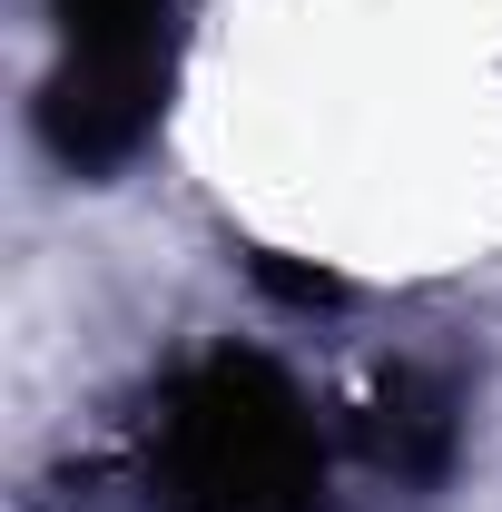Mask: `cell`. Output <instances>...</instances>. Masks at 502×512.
I'll return each mask as SVG.
<instances>
[{"instance_id":"obj_1","label":"cell","mask_w":502,"mask_h":512,"mask_svg":"<svg viewBox=\"0 0 502 512\" xmlns=\"http://www.w3.org/2000/svg\"><path fill=\"white\" fill-rule=\"evenodd\" d=\"M315 424L266 355H207L158 424V483L178 512H315Z\"/></svg>"},{"instance_id":"obj_2","label":"cell","mask_w":502,"mask_h":512,"mask_svg":"<svg viewBox=\"0 0 502 512\" xmlns=\"http://www.w3.org/2000/svg\"><path fill=\"white\" fill-rule=\"evenodd\" d=\"M60 69L40 89V128L79 178L148 148L178 79V0H60Z\"/></svg>"},{"instance_id":"obj_3","label":"cell","mask_w":502,"mask_h":512,"mask_svg":"<svg viewBox=\"0 0 502 512\" xmlns=\"http://www.w3.org/2000/svg\"><path fill=\"white\" fill-rule=\"evenodd\" d=\"M375 444H384V463H414V473H434L443 463V444H453V414H443V394L434 384H384V404H375Z\"/></svg>"}]
</instances>
